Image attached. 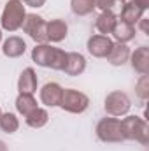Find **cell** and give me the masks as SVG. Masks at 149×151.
Here are the masks:
<instances>
[{
    "label": "cell",
    "mask_w": 149,
    "mask_h": 151,
    "mask_svg": "<svg viewBox=\"0 0 149 151\" xmlns=\"http://www.w3.org/2000/svg\"><path fill=\"white\" fill-rule=\"evenodd\" d=\"M67 55L63 49L60 47H53L49 44H37L32 49V60L40 65V67H47L53 70H63L67 65Z\"/></svg>",
    "instance_id": "1"
},
{
    "label": "cell",
    "mask_w": 149,
    "mask_h": 151,
    "mask_svg": "<svg viewBox=\"0 0 149 151\" xmlns=\"http://www.w3.org/2000/svg\"><path fill=\"white\" fill-rule=\"evenodd\" d=\"M27 18V11L21 0H9L2 11L0 25L7 32H16L23 27V21Z\"/></svg>",
    "instance_id": "2"
},
{
    "label": "cell",
    "mask_w": 149,
    "mask_h": 151,
    "mask_svg": "<svg viewBox=\"0 0 149 151\" xmlns=\"http://www.w3.org/2000/svg\"><path fill=\"white\" fill-rule=\"evenodd\" d=\"M121 127H123L125 139L137 141L144 146L149 144V127L146 119H142L139 116H126L125 119H121Z\"/></svg>",
    "instance_id": "3"
},
{
    "label": "cell",
    "mask_w": 149,
    "mask_h": 151,
    "mask_svg": "<svg viewBox=\"0 0 149 151\" xmlns=\"http://www.w3.org/2000/svg\"><path fill=\"white\" fill-rule=\"evenodd\" d=\"M97 137L102 142H123L125 134H123V127H121V119H117L116 116L111 118H102L97 125Z\"/></svg>",
    "instance_id": "4"
},
{
    "label": "cell",
    "mask_w": 149,
    "mask_h": 151,
    "mask_svg": "<svg viewBox=\"0 0 149 151\" xmlns=\"http://www.w3.org/2000/svg\"><path fill=\"white\" fill-rule=\"evenodd\" d=\"M88 106H90V99L82 91H77V90H72V88L63 90L62 102H60V107L63 111L72 114H81L88 109Z\"/></svg>",
    "instance_id": "5"
},
{
    "label": "cell",
    "mask_w": 149,
    "mask_h": 151,
    "mask_svg": "<svg viewBox=\"0 0 149 151\" xmlns=\"http://www.w3.org/2000/svg\"><path fill=\"white\" fill-rule=\"evenodd\" d=\"M46 19L37 14H27L25 21H23V30L25 34H28V37L35 40V44H46L47 35H46Z\"/></svg>",
    "instance_id": "6"
},
{
    "label": "cell",
    "mask_w": 149,
    "mask_h": 151,
    "mask_svg": "<svg viewBox=\"0 0 149 151\" xmlns=\"http://www.w3.org/2000/svg\"><path fill=\"white\" fill-rule=\"evenodd\" d=\"M104 107H105V113L109 116H125V114H128L132 104H130V99H128L126 93H123V91H111L105 97Z\"/></svg>",
    "instance_id": "7"
},
{
    "label": "cell",
    "mask_w": 149,
    "mask_h": 151,
    "mask_svg": "<svg viewBox=\"0 0 149 151\" xmlns=\"http://www.w3.org/2000/svg\"><path fill=\"white\" fill-rule=\"evenodd\" d=\"M112 42L107 35H91L88 39V51L95 58H105L112 49Z\"/></svg>",
    "instance_id": "8"
},
{
    "label": "cell",
    "mask_w": 149,
    "mask_h": 151,
    "mask_svg": "<svg viewBox=\"0 0 149 151\" xmlns=\"http://www.w3.org/2000/svg\"><path fill=\"white\" fill-rule=\"evenodd\" d=\"M62 95H63V88L58 83H46L40 90V100L44 106L47 107H56L62 102Z\"/></svg>",
    "instance_id": "9"
},
{
    "label": "cell",
    "mask_w": 149,
    "mask_h": 151,
    "mask_svg": "<svg viewBox=\"0 0 149 151\" xmlns=\"http://www.w3.org/2000/svg\"><path fill=\"white\" fill-rule=\"evenodd\" d=\"M132 58V67L135 72H139L140 76L149 74V47L148 46H140L137 47L133 53H130Z\"/></svg>",
    "instance_id": "10"
},
{
    "label": "cell",
    "mask_w": 149,
    "mask_h": 151,
    "mask_svg": "<svg viewBox=\"0 0 149 151\" xmlns=\"http://www.w3.org/2000/svg\"><path fill=\"white\" fill-rule=\"evenodd\" d=\"M37 74L32 67H27L21 74H19V79H18V90L19 93H25V95H34L37 91Z\"/></svg>",
    "instance_id": "11"
},
{
    "label": "cell",
    "mask_w": 149,
    "mask_h": 151,
    "mask_svg": "<svg viewBox=\"0 0 149 151\" xmlns=\"http://www.w3.org/2000/svg\"><path fill=\"white\" fill-rule=\"evenodd\" d=\"M27 51V42L18 35H11L9 39L4 40V46H2V53L7 56V58H19L21 55H25Z\"/></svg>",
    "instance_id": "12"
},
{
    "label": "cell",
    "mask_w": 149,
    "mask_h": 151,
    "mask_svg": "<svg viewBox=\"0 0 149 151\" xmlns=\"http://www.w3.org/2000/svg\"><path fill=\"white\" fill-rule=\"evenodd\" d=\"M69 34V27L63 19H51L46 27V35L51 42H62Z\"/></svg>",
    "instance_id": "13"
},
{
    "label": "cell",
    "mask_w": 149,
    "mask_h": 151,
    "mask_svg": "<svg viewBox=\"0 0 149 151\" xmlns=\"http://www.w3.org/2000/svg\"><path fill=\"white\" fill-rule=\"evenodd\" d=\"M86 69V58L81 53H69L67 55V65L63 69V72L67 76H81Z\"/></svg>",
    "instance_id": "14"
},
{
    "label": "cell",
    "mask_w": 149,
    "mask_h": 151,
    "mask_svg": "<svg viewBox=\"0 0 149 151\" xmlns=\"http://www.w3.org/2000/svg\"><path fill=\"white\" fill-rule=\"evenodd\" d=\"M112 35H114V39L117 42L126 44V42H130L132 39L135 37V27L130 25V23H126V21H123V19H117L116 25H114Z\"/></svg>",
    "instance_id": "15"
},
{
    "label": "cell",
    "mask_w": 149,
    "mask_h": 151,
    "mask_svg": "<svg viewBox=\"0 0 149 151\" xmlns=\"http://www.w3.org/2000/svg\"><path fill=\"white\" fill-rule=\"evenodd\" d=\"M105 58H107V62H109L111 65H123V63H126L128 58H130V47H128L126 44L116 42V44H112L111 53H109Z\"/></svg>",
    "instance_id": "16"
},
{
    "label": "cell",
    "mask_w": 149,
    "mask_h": 151,
    "mask_svg": "<svg viewBox=\"0 0 149 151\" xmlns=\"http://www.w3.org/2000/svg\"><path fill=\"white\" fill-rule=\"evenodd\" d=\"M116 21H117V16L114 12H111V11H102V14L97 18L95 27L100 32V35H107V34H112Z\"/></svg>",
    "instance_id": "17"
},
{
    "label": "cell",
    "mask_w": 149,
    "mask_h": 151,
    "mask_svg": "<svg viewBox=\"0 0 149 151\" xmlns=\"http://www.w3.org/2000/svg\"><path fill=\"white\" fill-rule=\"evenodd\" d=\"M142 16H144V11H142L140 7H137L133 2H126L125 7H123L121 12H119V19H123V21H126V23H130V25H133V27H135V23H137Z\"/></svg>",
    "instance_id": "18"
},
{
    "label": "cell",
    "mask_w": 149,
    "mask_h": 151,
    "mask_svg": "<svg viewBox=\"0 0 149 151\" xmlns=\"http://www.w3.org/2000/svg\"><path fill=\"white\" fill-rule=\"evenodd\" d=\"M37 106V100L34 99V95H25V93H19L18 99H16V111L23 116L30 114L32 111H35Z\"/></svg>",
    "instance_id": "19"
},
{
    "label": "cell",
    "mask_w": 149,
    "mask_h": 151,
    "mask_svg": "<svg viewBox=\"0 0 149 151\" xmlns=\"http://www.w3.org/2000/svg\"><path fill=\"white\" fill-rule=\"evenodd\" d=\"M25 121H27V125L32 127V128H42V127L49 121V114H47L46 109L37 107L35 111H32L30 114L25 116Z\"/></svg>",
    "instance_id": "20"
},
{
    "label": "cell",
    "mask_w": 149,
    "mask_h": 151,
    "mask_svg": "<svg viewBox=\"0 0 149 151\" xmlns=\"http://www.w3.org/2000/svg\"><path fill=\"white\" fill-rule=\"evenodd\" d=\"M19 128V121L16 118V114L12 113H4L0 114V130L5 134H14Z\"/></svg>",
    "instance_id": "21"
},
{
    "label": "cell",
    "mask_w": 149,
    "mask_h": 151,
    "mask_svg": "<svg viewBox=\"0 0 149 151\" xmlns=\"http://www.w3.org/2000/svg\"><path fill=\"white\" fill-rule=\"evenodd\" d=\"M70 9L77 16H88L95 9V0H70Z\"/></svg>",
    "instance_id": "22"
},
{
    "label": "cell",
    "mask_w": 149,
    "mask_h": 151,
    "mask_svg": "<svg viewBox=\"0 0 149 151\" xmlns=\"http://www.w3.org/2000/svg\"><path fill=\"white\" fill-rule=\"evenodd\" d=\"M125 4H126V0H95V7H98L100 11H111L114 14H116V11L121 12Z\"/></svg>",
    "instance_id": "23"
},
{
    "label": "cell",
    "mask_w": 149,
    "mask_h": 151,
    "mask_svg": "<svg viewBox=\"0 0 149 151\" xmlns=\"http://www.w3.org/2000/svg\"><path fill=\"white\" fill-rule=\"evenodd\" d=\"M135 90H137V95H139L142 100H146V99H148V97H149V77H148V76H140V79L137 81Z\"/></svg>",
    "instance_id": "24"
},
{
    "label": "cell",
    "mask_w": 149,
    "mask_h": 151,
    "mask_svg": "<svg viewBox=\"0 0 149 151\" xmlns=\"http://www.w3.org/2000/svg\"><path fill=\"white\" fill-rule=\"evenodd\" d=\"M25 4H27L28 7H35V9H39V7H42V5L46 4V0H25Z\"/></svg>",
    "instance_id": "25"
},
{
    "label": "cell",
    "mask_w": 149,
    "mask_h": 151,
    "mask_svg": "<svg viewBox=\"0 0 149 151\" xmlns=\"http://www.w3.org/2000/svg\"><path fill=\"white\" fill-rule=\"evenodd\" d=\"M132 2H133L137 7H140L142 11H146V9L149 7V0H132Z\"/></svg>",
    "instance_id": "26"
},
{
    "label": "cell",
    "mask_w": 149,
    "mask_h": 151,
    "mask_svg": "<svg viewBox=\"0 0 149 151\" xmlns=\"http://www.w3.org/2000/svg\"><path fill=\"white\" fill-rule=\"evenodd\" d=\"M0 151H7V146H5L4 141H0Z\"/></svg>",
    "instance_id": "27"
},
{
    "label": "cell",
    "mask_w": 149,
    "mask_h": 151,
    "mask_svg": "<svg viewBox=\"0 0 149 151\" xmlns=\"http://www.w3.org/2000/svg\"><path fill=\"white\" fill-rule=\"evenodd\" d=\"M0 42H2V30H0Z\"/></svg>",
    "instance_id": "28"
},
{
    "label": "cell",
    "mask_w": 149,
    "mask_h": 151,
    "mask_svg": "<svg viewBox=\"0 0 149 151\" xmlns=\"http://www.w3.org/2000/svg\"><path fill=\"white\" fill-rule=\"evenodd\" d=\"M0 114H2V109H0Z\"/></svg>",
    "instance_id": "29"
},
{
    "label": "cell",
    "mask_w": 149,
    "mask_h": 151,
    "mask_svg": "<svg viewBox=\"0 0 149 151\" xmlns=\"http://www.w3.org/2000/svg\"><path fill=\"white\" fill-rule=\"evenodd\" d=\"M21 2H23V0H21Z\"/></svg>",
    "instance_id": "30"
}]
</instances>
